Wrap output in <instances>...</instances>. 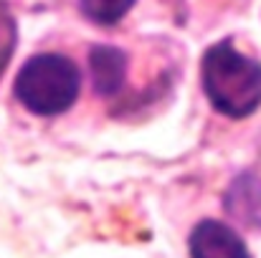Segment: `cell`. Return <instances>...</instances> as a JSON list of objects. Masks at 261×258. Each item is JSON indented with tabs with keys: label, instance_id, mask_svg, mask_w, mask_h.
Masks as SVG:
<instances>
[{
	"label": "cell",
	"instance_id": "277c9868",
	"mask_svg": "<svg viewBox=\"0 0 261 258\" xmlns=\"http://www.w3.org/2000/svg\"><path fill=\"white\" fill-rule=\"evenodd\" d=\"M89 71L96 94L114 96L127 79V53L114 46H94L89 53Z\"/></svg>",
	"mask_w": 261,
	"mask_h": 258
},
{
	"label": "cell",
	"instance_id": "7a4b0ae2",
	"mask_svg": "<svg viewBox=\"0 0 261 258\" xmlns=\"http://www.w3.org/2000/svg\"><path fill=\"white\" fill-rule=\"evenodd\" d=\"M15 99L38 117H54L66 109L79 96L82 74L76 64L61 53L31 56L15 76Z\"/></svg>",
	"mask_w": 261,
	"mask_h": 258
},
{
	"label": "cell",
	"instance_id": "3957f363",
	"mask_svg": "<svg viewBox=\"0 0 261 258\" xmlns=\"http://www.w3.org/2000/svg\"><path fill=\"white\" fill-rule=\"evenodd\" d=\"M190 258H251L244 238L218 220H203L188 238Z\"/></svg>",
	"mask_w": 261,
	"mask_h": 258
},
{
	"label": "cell",
	"instance_id": "6da1fadb",
	"mask_svg": "<svg viewBox=\"0 0 261 258\" xmlns=\"http://www.w3.org/2000/svg\"><path fill=\"white\" fill-rule=\"evenodd\" d=\"M200 79L213 109L231 119H244L261 106V64L239 53L228 41L203 53Z\"/></svg>",
	"mask_w": 261,
	"mask_h": 258
},
{
	"label": "cell",
	"instance_id": "5b68a950",
	"mask_svg": "<svg viewBox=\"0 0 261 258\" xmlns=\"http://www.w3.org/2000/svg\"><path fill=\"white\" fill-rule=\"evenodd\" d=\"M132 5H135V0H79L82 13L91 23H99V25L119 23L129 13Z\"/></svg>",
	"mask_w": 261,
	"mask_h": 258
}]
</instances>
